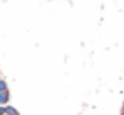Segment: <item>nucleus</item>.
I'll return each mask as SVG.
<instances>
[{
  "instance_id": "nucleus-2",
  "label": "nucleus",
  "mask_w": 124,
  "mask_h": 115,
  "mask_svg": "<svg viewBox=\"0 0 124 115\" xmlns=\"http://www.w3.org/2000/svg\"><path fill=\"white\" fill-rule=\"evenodd\" d=\"M5 113H7V115H19L14 107H5Z\"/></svg>"
},
{
  "instance_id": "nucleus-1",
  "label": "nucleus",
  "mask_w": 124,
  "mask_h": 115,
  "mask_svg": "<svg viewBox=\"0 0 124 115\" xmlns=\"http://www.w3.org/2000/svg\"><path fill=\"white\" fill-rule=\"evenodd\" d=\"M9 98H10L9 90H7V91H0V107H2V105H5V103L9 101Z\"/></svg>"
},
{
  "instance_id": "nucleus-3",
  "label": "nucleus",
  "mask_w": 124,
  "mask_h": 115,
  "mask_svg": "<svg viewBox=\"0 0 124 115\" xmlns=\"http://www.w3.org/2000/svg\"><path fill=\"white\" fill-rule=\"evenodd\" d=\"M0 91H7V83L4 80H0Z\"/></svg>"
},
{
  "instance_id": "nucleus-4",
  "label": "nucleus",
  "mask_w": 124,
  "mask_h": 115,
  "mask_svg": "<svg viewBox=\"0 0 124 115\" xmlns=\"http://www.w3.org/2000/svg\"><path fill=\"white\" fill-rule=\"evenodd\" d=\"M0 115H7L5 113V107H0Z\"/></svg>"
}]
</instances>
